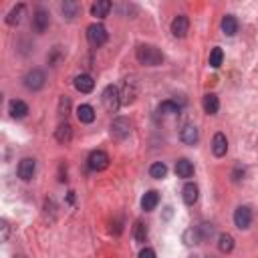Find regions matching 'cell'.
Wrapping results in <instances>:
<instances>
[{"label": "cell", "instance_id": "f546056e", "mask_svg": "<svg viewBox=\"0 0 258 258\" xmlns=\"http://www.w3.org/2000/svg\"><path fill=\"white\" fill-rule=\"evenodd\" d=\"M69 107H71V101L67 97L61 99V115H67L69 113Z\"/></svg>", "mask_w": 258, "mask_h": 258}, {"label": "cell", "instance_id": "cb8c5ba5", "mask_svg": "<svg viewBox=\"0 0 258 258\" xmlns=\"http://www.w3.org/2000/svg\"><path fill=\"white\" fill-rule=\"evenodd\" d=\"M218 250L220 252H232L234 250V238L230 236V234H220V238H218Z\"/></svg>", "mask_w": 258, "mask_h": 258}, {"label": "cell", "instance_id": "f1b7e54d", "mask_svg": "<svg viewBox=\"0 0 258 258\" xmlns=\"http://www.w3.org/2000/svg\"><path fill=\"white\" fill-rule=\"evenodd\" d=\"M133 236H135L137 242H145V240H147V226H145L143 222H135V226H133Z\"/></svg>", "mask_w": 258, "mask_h": 258}, {"label": "cell", "instance_id": "7402d4cb", "mask_svg": "<svg viewBox=\"0 0 258 258\" xmlns=\"http://www.w3.org/2000/svg\"><path fill=\"white\" fill-rule=\"evenodd\" d=\"M182 194H184V202L188 206H194L198 202V186L196 184H186L184 190H182Z\"/></svg>", "mask_w": 258, "mask_h": 258}, {"label": "cell", "instance_id": "ba28073f", "mask_svg": "<svg viewBox=\"0 0 258 258\" xmlns=\"http://www.w3.org/2000/svg\"><path fill=\"white\" fill-rule=\"evenodd\" d=\"M16 172H18V178H20V180L28 182V180H32V176H34V172H36V162H34L32 158H24V160H20Z\"/></svg>", "mask_w": 258, "mask_h": 258}, {"label": "cell", "instance_id": "44dd1931", "mask_svg": "<svg viewBox=\"0 0 258 258\" xmlns=\"http://www.w3.org/2000/svg\"><path fill=\"white\" fill-rule=\"evenodd\" d=\"M55 137H57V141L59 143H69L71 141V137H73V127L65 121V123H61L59 125V129H57V133H55Z\"/></svg>", "mask_w": 258, "mask_h": 258}, {"label": "cell", "instance_id": "1f68e13d", "mask_svg": "<svg viewBox=\"0 0 258 258\" xmlns=\"http://www.w3.org/2000/svg\"><path fill=\"white\" fill-rule=\"evenodd\" d=\"M2 240H4V242L8 240V224H6L4 220H2Z\"/></svg>", "mask_w": 258, "mask_h": 258}, {"label": "cell", "instance_id": "e0dca14e", "mask_svg": "<svg viewBox=\"0 0 258 258\" xmlns=\"http://www.w3.org/2000/svg\"><path fill=\"white\" fill-rule=\"evenodd\" d=\"M111 8H113V4L109 2V0H99V2H95L91 6V14L97 16V18H105L111 12Z\"/></svg>", "mask_w": 258, "mask_h": 258}, {"label": "cell", "instance_id": "30bf717a", "mask_svg": "<svg viewBox=\"0 0 258 258\" xmlns=\"http://www.w3.org/2000/svg\"><path fill=\"white\" fill-rule=\"evenodd\" d=\"M188 28H190V20H188V16L180 14V16H176V18L172 20V32H174V36L184 38V36L188 34Z\"/></svg>", "mask_w": 258, "mask_h": 258}, {"label": "cell", "instance_id": "9c48e42d", "mask_svg": "<svg viewBox=\"0 0 258 258\" xmlns=\"http://www.w3.org/2000/svg\"><path fill=\"white\" fill-rule=\"evenodd\" d=\"M50 24V14L44 10V8H36L34 10V16H32V26L36 32H44Z\"/></svg>", "mask_w": 258, "mask_h": 258}, {"label": "cell", "instance_id": "ffe728a7", "mask_svg": "<svg viewBox=\"0 0 258 258\" xmlns=\"http://www.w3.org/2000/svg\"><path fill=\"white\" fill-rule=\"evenodd\" d=\"M222 30H224L226 36H234V34L238 32V20H236L232 14L224 16V18H222Z\"/></svg>", "mask_w": 258, "mask_h": 258}, {"label": "cell", "instance_id": "5b68a950", "mask_svg": "<svg viewBox=\"0 0 258 258\" xmlns=\"http://www.w3.org/2000/svg\"><path fill=\"white\" fill-rule=\"evenodd\" d=\"M129 133H131V123H129V119H125V117L113 119V123H111V135H113L115 139H125V137H129Z\"/></svg>", "mask_w": 258, "mask_h": 258}, {"label": "cell", "instance_id": "484cf974", "mask_svg": "<svg viewBox=\"0 0 258 258\" xmlns=\"http://www.w3.org/2000/svg\"><path fill=\"white\" fill-rule=\"evenodd\" d=\"M149 176L151 178H156V180H164L166 176H168V168H166V164H162V162H156L151 168H149Z\"/></svg>", "mask_w": 258, "mask_h": 258}, {"label": "cell", "instance_id": "8992f818", "mask_svg": "<svg viewBox=\"0 0 258 258\" xmlns=\"http://www.w3.org/2000/svg\"><path fill=\"white\" fill-rule=\"evenodd\" d=\"M107 166H109V156L105 151H93L89 156V168L93 172H103L107 170Z\"/></svg>", "mask_w": 258, "mask_h": 258}, {"label": "cell", "instance_id": "6da1fadb", "mask_svg": "<svg viewBox=\"0 0 258 258\" xmlns=\"http://www.w3.org/2000/svg\"><path fill=\"white\" fill-rule=\"evenodd\" d=\"M137 61L145 67H160L164 63V53L153 44H141L137 46Z\"/></svg>", "mask_w": 258, "mask_h": 258}, {"label": "cell", "instance_id": "52a82bcc", "mask_svg": "<svg viewBox=\"0 0 258 258\" xmlns=\"http://www.w3.org/2000/svg\"><path fill=\"white\" fill-rule=\"evenodd\" d=\"M250 222H252V210L248 208V206H240V208H236V212H234V224H236V228L246 230L250 226Z\"/></svg>", "mask_w": 258, "mask_h": 258}, {"label": "cell", "instance_id": "4316f807", "mask_svg": "<svg viewBox=\"0 0 258 258\" xmlns=\"http://www.w3.org/2000/svg\"><path fill=\"white\" fill-rule=\"evenodd\" d=\"M22 12H24V4H18L16 8H12V10H10V14L6 16V22H8V24H12V26H14V24H18V22H20V18H22Z\"/></svg>", "mask_w": 258, "mask_h": 258}, {"label": "cell", "instance_id": "4fadbf2b", "mask_svg": "<svg viewBox=\"0 0 258 258\" xmlns=\"http://www.w3.org/2000/svg\"><path fill=\"white\" fill-rule=\"evenodd\" d=\"M158 204H160V194L156 192V190H149L143 198H141V208L145 210V212H153L158 208Z\"/></svg>", "mask_w": 258, "mask_h": 258}, {"label": "cell", "instance_id": "5bb4252c", "mask_svg": "<svg viewBox=\"0 0 258 258\" xmlns=\"http://www.w3.org/2000/svg\"><path fill=\"white\" fill-rule=\"evenodd\" d=\"M202 105H204V111L208 115H216L218 109H220V101H218V97L214 93H208V95H204Z\"/></svg>", "mask_w": 258, "mask_h": 258}, {"label": "cell", "instance_id": "2e32d148", "mask_svg": "<svg viewBox=\"0 0 258 258\" xmlns=\"http://www.w3.org/2000/svg\"><path fill=\"white\" fill-rule=\"evenodd\" d=\"M180 137H182V141H184V143H188V145H194V143H198V139H200V133H198L196 125L188 123V125H184V127H182V133H180Z\"/></svg>", "mask_w": 258, "mask_h": 258}, {"label": "cell", "instance_id": "83f0119b", "mask_svg": "<svg viewBox=\"0 0 258 258\" xmlns=\"http://www.w3.org/2000/svg\"><path fill=\"white\" fill-rule=\"evenodd\" d=\"M222 61H224V53H222V48H220V46L212 48V53H210V67L218 69V67L222 65Z\"/></svg>", "mask_w": 258, "mask_h": 258}, {"label": "cell", "instance_id": "8fae6325", "mask_svg": "<svg viewBox=\"0 0 258 258\" xmlns=\"http://www.w3.org/2000/svg\"><path fill=\"white\" fill-rule=\"evenodd\" d=\"M212 151L216 158H224L226 151H228V139L224 133H216L214 139H212Z\"/></svg>", "mask_w": 258, "mask_h": 258}, {"label": "cell", "instance_id": "4dcf8cb0", "mask_svg": "<svg viewBox=\"0 0 258 258\" xmlns=\"http://www.w3.org/2000/svg\"><path fill=\"white\" fill-rule=\"evenodd\" d=\"M139 258H156V252H153L151 248H143L139 252Z\"/></svg>", "mask_w": 258, "mask_h": 258}, {"label": "cell", "instance_id": "603a6c76", "mask_svg": "<svg viewBox=\"0 0 258 258\" xmlns=\"http://www.w3.org/2000/svg\"><path fill=\"white\" fill-rule=\"evenodd\" d=\"M180 111H182V105L178 101H164L160 105V113H164V115H176Z\"/></svg>", "mask_w": 258, "mask_h": 258}, {"label": "cell", "instance_id": "d6986e66", "mask_svg": "<svg viewBox=\"0 0 258 258\" xmlns=\"http://www.w3.org/2000/svg\"><path fill=\"white\" fill-rule=\"evenodd\" d=\"M77 119L81 123H93L95 121V109L91 105H79L77 107Z\"/></svg>", "mask_w": 258, "mask_h": 258}, {"label": "cell", "instance_id": "d4e9b609", "mask_svg": "<svg viewBox=\"0 0 258 258\" xmlns=\"http://www.w3.org/2000/svg\"><path fill=\"white\" fill-rule=\"evenodd\" d=\"M61 10H63V14H65V18H69V20H73L75 16H79V12H81V6H79L77 2H65V4L61 6Z\"/></svg>", "mask_w": 258, "mask_h": 258}, {"label": "cell", "instance_id": "7a4b0ae2", "mask_svg": "<svg viewBox=\"0 0 258 258\" xmlns=\"http://www.w3.org/2000/svg\"><path fill=\"white\" fill-rule=\"evenodd\" d=\"M101 101H103V107H105L109 113H117L119 105H121V93L115 85H109L105 87V91H103L101 95Z\"/></svg>", "mask_w": 258, "mask_h": 258}, {"label": "cell", "instance_id": "9a60e30c", "mask_svg": "<svg viewBox=\"0 0 258 258\" xmlns=\"http://www.w3.org/2000/svg\"><path fill=\"white\" fill-rule=\"evenodd\" d=\"M8 109H10V115H12L14 119H24V117L28 115V105H26L24 101H18V99L10 101Z\"/></svg>", "mask_w": 258, "mask_h": 258}, {"label": "cell", "instance_id": "277c9868", "mask_svg": "<svg viewBox=\"0 0 258 258\" xmlns=\"http://www.w3.org/2000/svg\"><path fill=\"white\" fill-rule=\"evenodd\" d=\"M44 81H46V77L40 69H32L24 75V87L28 91H40L44 87Z\"/></svg>", "mask_w": 258, "mask_h": 258}, {"label": "cell", "instance_id": "3957f363", "mask_svg": "<svg viewBox=\"0 0 258 258\" xmlns=\"http://www.w3.org/2000/svg\"><path fill=\"white\" fill-rule=\"evenodd\" d=\"M87 40L91 46H103L107 42V28L103 24H91L87 28Z\"/></svg>", "mask_w": 258, "mask_h": 258}, {"label": "cell", "instance_id": "ac0fdd59", "mask_svg": "<svg viewBox=\"0 0 258 258\" xmlns=\"http://www.w3.org/2000/svg\"><path fill=\"white\" fill-rule=\"evenodd\" d=\"M176 174H178V178H184V180L192 178V176H194V166H192V162L186 160V158L178 160V162H176Z\"/></svg>", "mask_w": 258, "mask_h": 258}, {"label": "cell", "instance_id": "7c38bea8", "mask_svg": "<svg viewBox=\"0 0 258 258\" xmlns=\"http://www.w3.org/2000/svg\"><path fill=\"white\" fill-rule=\"evenodd\" d=\"M75 89H77L79 93H91V91L95 89V81H93V77H91V75H87V73L77 75V77H75Z\"/></svg>", "mask_w": 258, "mask_h": 258}]
</instances>
